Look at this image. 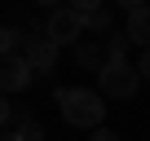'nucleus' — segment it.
Masks as SVG:
<instances>
[{
	"label": "nucleus",
	"mask_w": 150,
	"mask_h": 141,
	"mask_svg": "<svg viewBox=\"0 0 150 141\" xmlns=\"http://www.w3.org/2000/svg\"><path fill=\"white\" fill-rule=\"evenodd\" d=\"M13 137H18V141H44V123H40L31 110H18V115H13Z\"/></svg>",
	"instance_id": "8"
},
{
	"label": "nucleus",
	"mask_w": 150,
	"mask_h": 141,
	"mask_svg": "<svg viewBox=\"0 0 150 141\" xmlns=\"http://www.w3.org/2000/svg\"><path fill=\"white\" fill-rule=\"evenodd\" d=\"M137 88H141L137 62H106L102 75H97V93H102L106 102H128Z\"/></svg>",
	"instance_id": "2"
},
{
	"label": "nucleus",
	"mask_w": 150,
	"mask_h": 141,
	"mask_svg": "<svg viewBox=\"0 0 150 141\" xmlns=\"http://www.w3.org/2000/svg\"><path fill=\"white\" fill-rule=\"evenodd\" d=\"M35 84V70L27 66V57H0V93H27Z\"/></svg>",
	"instance_id": "6"
},
{
	"label": "nucleus",
	"mask_w": 150,
	"mask_h": 141,
	"mask_svg": "<svg viewBox=\"0 0 150 141\" xmlns=\"http://www.w3.org/2000/svg\"><path fill=\"white\" fill-rule=\"evenodd\" d=\"M88 141H124L115 128H97V132H88Z\"/></svg>",
	"instance_id": "14"
},
{
	"label": "nucleus",
	"mask_w": 150,
	"mask_h": 141,
	"mask_svg": "<svg viewBox=\"0 0 150 141\" xmlns=\"http://www.w3.org/2000/svg\"><path fill=\"white\" fill-rule=\"evenodd\" d=\"M137 75H141V84H150V49H141V57H137Z\"/></svg>",
	"instance_id": "13"
},
{
	"label": "nucleus",
	"mask_w": 150,
	"mask_h": 141,
	"mask_svg": "<svg viewBox=\"0 0 150 141\" xmlns=\"http://www.w3.org/2000/svg\"><path fill=\"white\" fill-rule=\"evenodd\" d=\"M57 44L53 40H44V35H27V49H22V57H27V66L35 70V80H44V75H53L57 70Z\"/></svg>",
	"instance_id": "4"
},
{
	"label": "nucleus",
	"mask_w": 150,
	"mask_h": 141,
	"mask_svg": "<svg viewBox=\"0 0 150 141\" xmlns=\"http://www.w3.org/2000/svg\"><path fill=\"white\" fill-rule=\"evenodd\" d=\"M110 22H115V13H110L106 5H102L93 18H84V31H88V40H93V31H97V35H110Z\"/></svg>",
	"instance_id": "11"
},
{
	"label": "nucleus",
	"mask_w": 150,
	"mask_h": 141,
	"mask_svg": "<svg viewBox=\"0 0 150 141\" xmlns=\"http://www.w3.org/2000/svg\"><path fill=\"white\" fill-rule=\"evenodd\" d=\"M13 115H18V110L9 106V97H5V93H0V132H5V128L13 123Z\"/></svg>",
	"instance_id": "12"
},
{
	"label": "nucleus",
	"mask_w": 150,
	"mask_h": 141,
	"mask_svg": "<svg viewBox=\"0 0 150 141\" xmlns=\"http://www.w3.org/2000/svg\"><path fill=\"white\" fill-rule=\"evenodd\" d=\"M128 44H132V40H128L124 31H110V35H106V62H128Z\"/></svg>",
	"instance_id": "10"
},
{
	"label": "nucleus",
	"mask_w": 150,
	"mask_h": 141,
	"mask_svg": "<svg viewBox=\"0 0 150 141\" xmlns=\"http://www.w3.org/2000/svg\"><path fill=\"white\" fill-rule=\"evenodd\" d=\"M124 35L137 49H150V5L141 0H124Z\"/></svg>",
	"instance_id": "5"
},
{
	"label": "nucleus",
	"mask_w": 150,
	"mask_h": 141,
	"mask_svg": "<svg viewBox=\"0 0 150 141\" xmlns=\"http://www.w3.org/2000/svg\"><path fill=\"white\" fill-rule=\"evenodd\" d=\"M44 40H53L57 49H75L80 40H88V31H84V18L75 13L71 5H66V9H53V13L44 18Z\"/></svg>",
	"instance_id": "3"
},
{
	"label": "nucleus",
	"mask_w": 150,
	"mask_h": 141,
	"mask_svg": "<svg viewBox=\"0 0 150 141\" xmlns=\"http://www.w3.org/2000/svg\"><path fill=\"white\" fill-rule=\"evenodd\" d=\"M22 49H27L22 31L9 27V22H0V57H22Z\"/></svg>",
	"instance_id": "9"
},
{
	"label": "nucleus",
	"mask_w": 150,
	"mask_h": 141,
	"mask_svg": "<svg viewBox=\"0 0 150 141\" xmlns=\"http://www.w3.org/2000/svg\"><path fill=\"white\" fill-rule=\"evenodd\" d=\"M0 141H18V137H13V132H0Z\"/></svg>",
	"instance_id": "15"
},
{
	"label": "nucleus",
	"mask_w": 150,
	"mask_h": 141,
	"mask_svg": "<svg viewBox=\"0 0 150 141\" xmlns=\"http://www.w3.org/2000/svg\"><path fill=\"white\" fill-rule=\"evenodd\" d=\"M53 102H57V110L71 128H84V132L106 128V97L93 93V88H57Z\"/></svg>",
	"instance_id": "1"
},
{
	"label": "nucleus",
	"mask_w": 150,
	"mask_h": 141,
	"mask_svg": "<svg viewBox=\"0 0 150 141\" xmlns=\"http://www.w3.org/2000/svg\"><path fill=\"white\" fill-rule=\"evenodd\" d=\"M71 57H75L80 70H97L102 75V66H106V40H80L71 49Z\"/></svg>",
	"instance_id": "7"
}]
</instances>
